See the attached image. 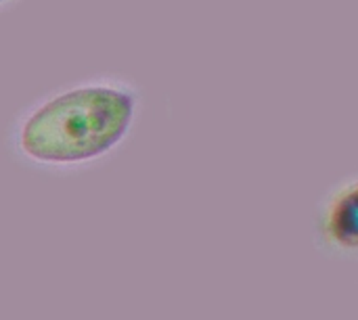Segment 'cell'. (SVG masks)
<instances>
[{"instance_id":"cell-1","label":"cell","mask_w":358,"mask_h":320,"mask_svg":"<svg viewBox=\"0 0 358 320\" xmlns=\"http://www.w3.org/2000/svg\"><path fill=\"white\" fill-rule=\"evenodd\" d=\"M145 109L128 75L101 71L55 86L8 122L4 149L31 174L76 178L113 161L132 140Z\"/></svg>"},{"instance_id":"cell-2","label":"cell","mask_w":358,"mask_h":320,"mask_svg":"<svg viewBox=\"0 0 358 320\" xmlns=\"http://www.w3.org/2000/svg\"><path fill=\"white\" fill-rule=\"evenodd\" d=\"M313 237L325 258L358 264V172L323 193L313 218Z\"/></svg>"},{"instance_id":"cell-3","label":"cell","mask_w":358,"mask_h":320,"mask_svg":"<svg viewBox=\"0 0 358 320\" xmlns=\"http://www.w3.org/2000/svg\"><path fill=\"white\" fill-rule=\"evenodd\" d=\"M23 0H0V15H6L10 10H15Z\"/></svg>"}]
</instances>
